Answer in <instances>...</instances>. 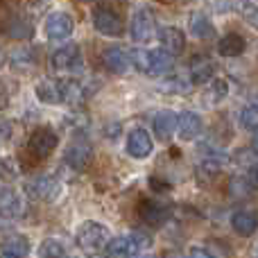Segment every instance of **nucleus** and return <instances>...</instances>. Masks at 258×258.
<instances>
[{
  "label": "nucleus",
  "instance_id": "f257e3e1",
  "mask_svg": "<svg viewBox=\"0 0 258 258\" xmlns=\"http://www.w3.org/2000/svg\"><path fill=\"white\" fill-rule=\"evenodd\" d=\"M109 240H111L109 229L104 227V224H100V222H93V220L82 222L80 227H77V231H75L77 247H80V249H84V251H91V254L102 251L104 247L109 245Z\"/></svg>",
  "mask_w": 258,
  "mask_h": 258
},
{
  "label": "nucleus",
  "instance_id": "f03ea898",
  "mask_svg": "<svg viewBox=\"0 0 258 258\" xmlns=\"http://www.w3.org/2000/svg\"><path fill=\"white\" fill-rule=\"evenodd\" d=\"M27 195L36 202H54L59 195H61V181L54 179L52 174H41V177H34L30 183H27Z\"/></svg>",
  "mask_w": 258,
  "mask_h": 258
},
{
  "label": "nucleus",
  "instance_id": "7ed1b4c3",
  "mask_svg": "<svg viewBox=\"0 0 258 258\" xmlns=\"http://www.w3.org/2000/svg\"><path fill=\"white\" fill-rule=\"evenodd\" d=\"M129 32H132V39L136 43H150L156 34V21L154 14L147 7H141L134 12L132 16V25H129Z\"/></svg>",
  "mask_w": 258,
  "mask_h": 258
},
{
  "label": "nucleus",
  "instance_id": "20e7f679",
  "mask_svg": "<svg viewBox=\"0 0 258 258\" xmlns=\"http://www.w3.org/2000/svg\"><path fill=\"white\" fill-rule=\"evenodd\" d=\"M57 145H59L57 132H54L52 127H45V125L43 127H36L34 132L30 134V141H27V147H30V152L34 156H39V159L52 154Z\"/></svg>",
  "mask_w": 258,
  "mask_h": 258
},
{
  "label": "nucleus",
  "instance_id": "39448f33",
  "mask_svg": "<svg viewBox=\"0 0 258 258\" xmlns=\"http://www.w3.org/2000/svg\"><path fill=\"white\" fill-rule=\"evenodd\" d=\"M63 161H66V165H71L73 170H77V172L86 170L93 163V147H91V143L84 141V138L73 141L71 145L66 147V152H63Z\"/></svg>",
  "mask_w": 258,
  "mask_h": 258
},
{
  "label": "nucleus",
  "instance_id": "423d86ee",
  "mask_svg": "<svg viewBox=\"0 0 258 258\" xmlns=\"http://www.w3.org/2000/svg\"><path fill=\"white\" fill-rule=\"evenodd\" d=\"M75 30V21H73L71 14L66 12H54L45 18L43 23V32L48 39H54V41H61V39H68Z\"/></svg>",
  "mask_w": 258,
  "mask_h": 258
},
{
  "label": "nucleus",
  "instance_id": "0eeeda50",
  "mask_svg": "<svg viewBox=\"0 0 258 258\" xmlns=\"http://www.w3.org/2000/svg\"><path fill=\"white\" fill-rule=\"evenodd\" d=\"M93 27L104 36H120L122 34V18L113 9L98 7L93 12Z\"/></svg>",
  "mask_w": 258,
  "mask_h": 258
},
{
  "label": "nucleus",
  "instance_id": "6e6552de",
  "mask_svg": "<svg viewBox=\"0 0 258 258\" xmlns=\"http://www.w3.org/2000/svg\"><path fill=\"white\" fill-rule=\"evenodd\" d=\"M152 150H154V141H152V136L147 134V129L136 127L129 132V136H127L129 156H134V159H147V156L152 154Z\"/></svg>",
  "mask_w": 258,
  "mask_h": 258
},
{
  "label": "nucleus",
  "instance_id": "1a4fd4ad",
  "mask_svg": "<svg viewBox=\"0 0 258 258\" xmlns=\"http://www.w3.org/2000/svg\"><path fill=\"white\" fill-rule=\"evenodd\" d=\"M0 32H3L7 39H14V41H27L34 36V25L30 21L21 16H12V18H5L0 21Z\"/></svg>",
  "mask_w": 258,
  "mask_h": 258
},
{
  "label": "nucleus",
  "instance_id": "9d476101",
  "mask_svg": "<svg viewBox=\"0 0 258 258\" xmlns=\"http://www.w3.org/2000/svg\"><path fill=\"white\" fill-rule=\"evenodd\" d=\"M141 247L136 245V240L129 236H120V238H111L109 245L104 247V258H134L138 256Z\"/></svg>",
  "mask_w": 258,
  "mask_h": 258
},
{
  "label": "nucleus",
  "instance_id": "9b49d317",
  "mask_svg": "<svg viewBox=\"0 0 258 258\" xmlns=\"http://www.w3.org/2000/svg\"><path fill=\"white\" fill-rule=\"evenodd\" d=\"M179 116L174 111H159L152 120V129H154V138L161 143H168L172 138L174 129H177Z\"/></svg>",
  "mask_w": 258,
  "mask_h": 258
},
{
  "label": "nucleus",
  "instance_id": "f8f14e48",
  "mask_svg": "<svg viewBox=\"0 0 258 258\" xmlns=\"http://www.w3.org/2000/svg\"><path fill=\"white\" fill-rule=\"evenodd\" d=\"M102 61H104V66H107L111 73H116V75H125V73H129V68L134 66V63H132V54L125 52L122 48L104 50Z\"/></svg>",
  "mask_w": 258,
  "mask_h": 258
},
{
  "label": "nucleus",
  "instance_id": "ddd939ff",
  "mask_svg": "<svg viewBox=\"0 0 258 258\" xmlns=\"http://www.w3.org/2000/svg\"><path fill=\"white\" fill-rule=\"evenodd\" d=\"M138 218H141L145 224L156 227V224H161L165 218H168V206L156 202V200H143L141 204H138Z\"/></svg>",
  "mask_w": 258,
  "mask_h": 258
},
{
  "label": "nucleus",
  "instance_id": "4468645a",
  "mask_svg": "<svg viewBox=\"0 0 258 258\" xmlns=\"http://www.w3.org/2000/svg\"><path fill=\"white\" fill-rule=\"evenodd\" d=\"M202 132V116L195 111H181L177 120V134L181 141H192Z\"/></svg>",
  "mask_w": 258,
  "mask_h": 258
},
{
  "label": "nucleus",
  "instance_id": "2eb2a0df",
  "mask_svg": "<svg viewBox=\"0 0 258 258\" xmlns=\"http://www.w3.org/2000/svg\"><path fill=\"white\" fill-rule=\"evenodd\" d=\"M159 41H161V48L165 50V52H170V54H181L183 52V48H186V34H183L179 27H163L161 30V34H159Z\"/></svg>",
  "mask_w": 258,
  "mask_h": 258
},
{
  "label": "nucleus",
  "instance_id": "dca6fc26",
  "mask_svg": "<svg viewBox=\"0 0 258 258\" xmlns=\"http://www.w3.org/2000/svg\"><path fill=\"white\" fill-rule=\"evenodd\" d=\"M80 48L75 43H68L63 48H59L57 52L52 54V68L54 71H73L75 66H80Z\"/></svg>",
  "mask_w": 258,
  "mask_h": 258
},
{
  "label": "nucleus",
  "instance_id": "f3484780",
  "mask_svg": "<svg viewBox=\"0 0 258 258\" xmlns=\"http://www.w3.org/2000/svg\"><path fill=\"white\" fill-rule=\"evenodd\" d=\"M23 211V202L14 188H0V215L3 218H18Z\"/></svg>",
  "mask_w": 258,
  "mask_h": 258
},
{
  "label": "nucleus",
  "instance_id": "a211bd4d",
  "mask_svg": "<svg viewBox=\"0 0 258 258\" xmlns=\"http://www.w3.org/2000/svg\"><path fill=\"white\" fill-rule=\"evenodd\" d=\"M231 227L238 236L249 238L258 229V218H256L254 211H238V213H233V218H231Z\"/></svg>",
  "mask_w": 258,
  "mask_h": 258
},
{
  "label": "nucleus",
  "instance_id": "6ab92c4d",
  "mask_svg": "<svg viewBox=\"0 0 258 258\" xmlns=\"http://www.w3.org/2000/svg\"><path fill=\"white\" fill-rule=\"evenodd\" d=\"M59 86H61V100L66 104H80L89 95L86 84H82L80 80H61Z\"/></svg>",
  "mask_w": 258,
  "mask_h": 258
},
{
  "label": "nucleus",
  "instance_id": "aec40b11",
  "mask_svg": "<svg viewBox=\"0 0 258 258\" xmlns=\"http://www.w3.org/2000/svg\"><path fill=\"white\" fill-rule=\"evenodd\" d=\"M215 75V63L206 57H197L190 66V82L192 84H206Z\"/></svg>",
  "mask_w": 258,
  "mask_h": 258
},
{
  "label": "nucleus",
  "instance_id": "412c9836",
  "mask_svg": "<svg viewBox=\"0 0 258 258\" xmlns=\"http://www.w3.org/2000/svg\"><path fill=\"white\" fill-rule=\"evenodd\" d=\"M247 43L245 39H242L240 34H236V32H231V34L222 36V39L218 41V52L222 54V57H240L242 52H245Z\"/></svg>",
  "mask_w": 258,
  "mask_h": 258
},
{
  "label": "nucleus",
  "instance_id": "4be33fe9",
  "mask_svg": "<svg viewBox=\"0 0 258 258\" xmlns=\"http://www.w3.org/2000/svg\"><path fill=\"white\" fill-rule=\"evenodd\" d=\"M172 59H174V54L165 52L163 48H161V50H152V52H150V68H147V75L159 77V75H163V73H168L170 68H172Z\"/></svg>",
  "mask_w": 258,
  "mask_h": 258
},
{
  "label": "nucleus",
  "instance_id": "5701e85b",
  "mask_svg": "<svg viewBox=\"0 0 258 258\" xmlns=\"http://www.w3.org/2000/svg\"><path fill=\"white\" fill-rule=\"evenodd\" d=\"M36 98L45 104H61V86L59 82H52V80H41L36 84Z\"/></svg>",
  "mask_w": 258,
  "mask_h": 258
},
{
  "label": "nucleus",
  "instance_id": "b1692460",
  "mask_svg": "<svg viewBox=\"0 0 258 258\" xmlns=\"http://www.w3.org/2000/svg\"><path fill=\"white\" fill-rule=\"evenodd\" d=\"M188 30H190V34L195 36V39H211V36L215 34L213 23L200 12L192 14V16L188 18Z\"/></svg>",
  "mask_w": 258,
  "mask_h": 258
},
{
  "label": "nucleus",
  "instance_id": "393cba45",
  "mask_svg": "<svg viewBox=\"0 0 258 258\" xmlns=\"http://www.w3.org/2000/svg\"><path fill=\"white\" fill-rule=\"evenodd\" d=\"M3 251L5 254H12L18 258H25L30 254V242H27L25 236H18V233H12L3 240Z\"/></svg>",
  "mask_w": 258,
  "mask_h": 258
},
{
  "label": "nucleus",
  "instance_id": "a878e982",
  "mask_svg": "<svg viewBox=\"0 0 258 258\" xmlns=\"http://www.w3.org/2000/svg\"><path fill=\"white\" fill-rule=\"evenodd\" d=\"M9 61H12V66L18 68V71H32V68L36 66V54H34V50H30V48H21V50H14Z\"/></svg>",
  "mask_w": 258,
  "mask_h": 258
},
{
  "label": "nucleus",
  "instance_id": "bb28decb",
  "mask_svg": "<svg viewBox=\"0 0 258 258\" xmlns=\"http://www.w3.org/2000/svg\"><path fill=\"white\" fill-rule=\"evenodd\" d=\"M227 93H229V84L224 80H213L211 82V86L206 89V93H204V102L209 104H218V102H222L224 98H227Z\"/></svg>",
  "mask_w": 258,
  "mask_h": 258
},
{
  "label": "nucleus",
  "instance_id": "cd10ccee",
  "mask_svg": "<svg viewBox=\"0 0 258 258\" xmlns=\"http://www.w3.org/2000/svg\"><path fill=\"white\" fill-rule=\"evenodd\" d=\"M39 256H41V258H68L66 249H63V247L59 245L57 240H52V238H48V240L41 242Z\"/></svg>",
  "mask_w": 258,
  "mask_h": 258
},
{
  "label": "nucleus",
  "instance_id": "c85d7f7f",
  "mask_svg": "<svg viewBox=\"0 0 258 258\" xmlns=\"http://www.w3.org/2000/svg\"><path fill=\"white\" fill-rule=\"evenodd\" d=\"M240 125L245 129H258V102L247 104L240 111Z\"/></svg>",
  "mask_w": 258,
  "mask_h": 258
},
{
  "label": "nucleus",
  "instance_id": "c756f323",
  "mask_svg": "<svg viewBox=\"0 0 258 258\" xmlns=\"http://www.w3.org/2000/svg\"><path fill=\"white\" fill-rule=\"evenodd\" d=\"M132 63H134V68H138L141 73H147V68H150V50H141V48H136V50H132Z\"/></svg>",
  "mask_w": 258,
  "mask_h": 258
},
{
  "label": "nucleus",
  "instance_id": "7c9ffc66",
  "mask_svg": "<svg viewBox=\"0 0 258 258\" xmlns=\"http://www.w3.org/2000/svg\"><path fill=\"white\" fill-rule=\"evenodd\" d=\"M161 89L168 91V93H186V91L190 89V84H186L181 77H172V80L163 82V84H161Z\"/></svg>",
  "mask_w": 258,
  "mask_h": 258
},
{
  "label": "nucleus",
  "instance_id": "2f4dec72",
  "mask_svg": "<svg viewBox=\"0 0 258 258\" xmlns=\"http://www.w3.org/2000/svg\"><path fill=\"white\" fill-rule=\"evenodd\" d=\"M240 12H242V16H245V21L249 23V25H254L256 30H258V7H256V5L242 3V5H240Z\"/></svg>",
  "mask_w": 258,
  "mask_h": 258
},
{
  "label": "nucleus",
  "instance_id": "473e14b6",
  "mask_svg": "<svg viewBox=\"0 0 258 258\" xmlns=\"http://www.w3.org/2000/svg\"><path fill=\"white\" fill-rule=\"evenodd\" d=\"M132 238L136 240V245L141 247V249H150V247H152V238L147 236L145 231H134V233H132Z\"/></svg>",
  "mask_w": 258,
  "mask_h": 258
},
{
  "label": "nucleus",
  "instance_id": "72a5a7b5",
  "mask_svg": "<svg viewBox=\"0 0 258 258\" xmlns=\"http://www.w3.org/2000/svg\"><path fill=\"white\" fill-rule=\"evenodd\" d=\"M63 125H68V127H86L89 125V120H86V116H71L68 120L63 118Z\"/></svg>",
  "mask_w": 258,
  "mask_h": 258
},
{
  "label": "nucleus",
  "instance_id": "f704fd0d",
  "mask_svg": "<svg viewBox=\"0 0 258 258\" xmlns=\"http://www.w3.org/2000/svg\"><path fill=\"white\" fill-rule=\"evenodd\" d=\"M247 183H249L254 190H258V165H251L249 170H247Z\"/></svg>",
  "mask_w": 258,
  "mask_h": 258
},
{
  "label": "nucleus",
  "instance_id": "c9c22d12",
  "mask_svg": "<svg viewBox=\"0 0 258 258\" xmlns=\"http://www.w3.org/2000/svg\"><path fill=\"white\" fill-rule=\"evenodd\" d=\"M188 258H215V256L211 254V251L202 249V247H192L190 254H188Z\"/></svg>",
  "mask_w": 258,
  "mask_h": 258
},
{
  "label": "nucleus",
  "instance_id": "e433bc0d",
  "mask_svg": "<svg viewBox=\"0 0 258 258\" xmlns=\"http://www.w3.org/2000/svg\"><path fill=\"white\" fill-rule=\"evenodd\" d=\"M7 102H9V95H7V91L0 86V111H3L5 107H7Z\"/></svg>",
  "mask_w": 258,
  "mask_h": 258
},
{
  "label": "nucleus",
  "instance_id": "4c0bfd02",
  "mask_svg": "<svg viewBox=\"0 0 258 258\" xmlns=\"http://www.w3.org/2000/svg\"><path fill=\"white\" fill-rule=\"evenodd\" d=\"M251 145H254V150L258 152V129H256V134H254V138H251Z\"/></svg>",
  "mask_w": 258,
  "mask_h": 258
},
{
  "label": "nucleus",
  "instance_id": "58836bf2",
  "mask_svg": "<svg viewBox=\"0 0 258 258\" xmlns=\"http://www.w3.org/2000/svg\"><path fill=\"white\" fill-rule=\"evenodd\" d=\"M0 258H18V256H12V254H3Z\"/></svg>",
  "mask_w": 258,
  "mask_h": 258
},
{
  "label": "nucleus",
  "instance_id": "ea45409f",
  "mask_svg": "<svg viewBox=\"0 0 258 258\" xmlns=\"http://www.w3.org/2000/svg\"><path fill=\"white\" fill-rule=\"evenodd\" d=\"M3 59H5V57H3V52H0V66H3Z\"/></svg>",
  "mask_w": 258,
  "mask_h": 258
},
{
  "label": "nucleus",
  "instance_id": "a19ab883",
  "mask_svg": "<svg viewBox=\"0 0 258 258\" xmlns=\"http://www.w3.org/2000/svg\"><path fill=\"white\" fill-rule=\"evenodd\" d=\"M254 258H258V247H256V254H254Z\"/></svg>",
  "mask_w": 258,
  "mask_h": 258
}]
</instances>
